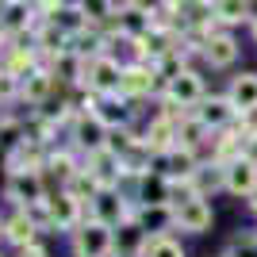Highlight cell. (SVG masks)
Segmentation results:
<instances>
[{
	"instance_id": "1",
	"label": "cell",
	"mask_w": 257,
	"mask_h": 257,
	"mask_svg": "<svg viewBox=\"0 0 257 257\" xmlns=\"http://www.w3.org/2000/svg\"><path fill=\"white\" fill-rule=\"evenodd\" d=\"M69 249H73V257H111L115 253V226L100 223V219H85L69 234Z\"/></svg>"
},
{
	"instance_id": "2",
	"label": "cell",
	"mask_w": 257,
	"mask_h": 257,
	"mask_svg": "<svg viewBox=\"0 0 257 257\" xmlns=\"http://www.w3.org/2000/svg\"><path fill=\"white\" fill-rule=\"evenodd\" d=\"M4 196H8L16 207H35L43 204L46 196H50V188H46V173L43 169H23V173H8L4 177Z\"/></svg>"
},
{
	"instance_id": "3",
	"label": "cell",
	"mask_w": 257,
	"mask_h": 257,
	"mask_svg": "<svg viewBox=\"0 0 257 257\" xmlns=\"http://www.w3.org/2000/svg\"><path fill=\"white\" fill-rule=\"evenodd\" d=\"M161 77L158 69H154L150 62H127L123 65V81H119V96L131 100V104H139V100L154 96V92H161Z\"/></svg>"
},
{
	"instance_id": "4",
	"label": "cell",
	"mask_w": 257,
	"mask_h": 257,
	"mask_svg": "<svg viewBox=\"0 0 257 257\" xmlns=\"http://www.w3.org/2000/svg\"><path fill=\"white\" fill-rule=\"evenodd\" d=\"M161 100H169V104L184 107V111H196V107L207 100V88H204V77L196 73L192 65L184 69V73H177L169 81V85L161 88Z\"/></svg>"
},
{
	"instance_id": "5",
	"label": "cell",
	"mask_w": 257,
	"mask_h": 257,
	"mask_svg": "<svg viewBox=\"0 0 257 257\" xmlns=\"http://www.w3.org/2000/svg\"><path fill=\"white\" fill-rule=\"evenodd\" d=\"M119 81H123V62H115L111 54H100V58H88L81 88L96 92V96H111V92H119Z\"/></svg>"
},
{
	"instance_id": "6",
	"label": "cell",
	"mask_w": 257,
	"mask_h": 257,
	"mask_svg": "<svg viewBox=\"0 0 257 257\" xmlns=\"http://www.w3.org/2000/svg\"><path fill=\"white\" fill-rule=\"evenodd\" d=\"M107 135H111V127H107L96 111H77V119L69 123V139H73V146L85 154V158L96 154V150H104Z\"/></svg>"
},
{
	"instance_id": "7",
	"label": "cell",
	"mask_w": 257,
	"mask_h": 257,
	"mask_svg": "<svg viewBox=\"0 0 257 257\" xmlns=\"http://www.w3.org/2000/svg\"><path fill=\"white\" fill-rule=\"evenodd\" d=\"M135 211H139V204H135V200H127L119 188H104V192L88 204V219H100V223H107V226L131 223V219H135Z\"/></svg>"
},
{
	"instance_id": "8",
	"label": "cell",
	"mask_w": 257,
	"mask_h": 257,
	"mask_svg": "<svg viewBox=\"0 0 257 257\" xmlns=\"http://www.w3.org/2000/svg\"><path fill=\"white\" fill-rule=\"evenodd\" d=\"M173 211H177V226H181L184 234H207L211 223H215V211H211L207 196H192V200L177 204Z\"/></svg>"
},
{
	"instance_id": "9",
	"label": "cell",
	"mask_w": 257,
	"mask_h": 257,
	"mask_svg": "<svg viewBox=\"0 0 257 257\" xmlns=\"http://www.w3.org/2000/svg\"><path fill=\"white\" fill-rule=\"evenodd\" d=\"M46 207H50V219H54V226L58 230H77V226L88 219V207L77 200V196H69L65 188H58V192H50L46 196Z\"/></svg>"
},
{
	"instance_id": "10",
	"label": "cell",
	"mask_w": 257,
	"mask_h": 257,
	"mask_svg": "<svg viewBox=\"0 0 257 257\" xmlns=\"http://www.w3.org/2000/svg\"><path fill=\"white\" fill-rule=\"evenodd\" d=\"M85 169L96 177L100 188H119V184H123V177H127L123 158H119V154H111L107 146H104V150H96V154H88V158H85Z\"/></svg>"
},
{
	"instance_id": "11",
	"label": "cell",
	"mask_w": 257,
	"mask_h": 257,
	"mask_svg": "<svg viewBox=\"0 0 257 257\" xmlns=\"http://www.w3.org/2000/svg\"><path fill=\"white\" fill-rule=\"evenodd\" d=\"M196 119H200V123H204V127L215 135V131H226V127H234V123H238L242 115H238V107L230 104L226 96H207L204 104L196 107Z\"/></svg>"
},
{
	"instance_id": "12",
	"label": "cell",
	"mask_w": 257,
	"mask_h": 257,
	"mask_svg": "<svg viewBox=\"0 0 257 257\" xmlns=\"http://www.w3.org/2000/svg\"><path fill=\"white\" fill-rule=\"evenodd\" d=\"M54 85H58V77H54L50 69H35V73H27L20 81V104H27L31 111H39V107L50 100Z\"/></svg>"
},
{
	"instance_id": "13",
	"label": "cell",
	"mask_w": 257,
	"mask_h": 257,
	"mask_svg": "<svg viewBox=\"0 0 257 257\" xmlns=\"http://www.w3.org/2000/svg\"><path fill=\"white\" fill-rule=\"evenodd\" d=\"M135 204L146 207V204H173V181L161 177V173H142L135 181Z\"/></svg>"
},
{
	"instance_id": "14",
	"label": "cell",
	"mask_w": 257,
	"mask_h": 257,
	"mask_svg": "<svg viewBox=\"0 0 257 257\" xmlns=\"http://www.w3.org/2000/svg\"><path fill=\"white\" fill-rule=\"evenodd\" d=\"M4 238H8L16 249H23V246H35V242H43V230H39V223H35V219L23 211V207H16V211L4 219Z\"/></svg>"
},
{
	"instance_id": "15",
	"label": "cell",
	"mask_w": 257,
	"mask_h": 257,
	"mask_svg": "<svg viewBox=\"0 0 257 257\" xmlns=\"http://www.w3.org/2000/svg\"><path fill=\"white\" fill-rule=\"evenodd\" d=\"M139 135H142V142H146L154 154H169L173 146H177V119H169V115H161V111H158Z\"/></svg>"
},
{
	"instance_id": "16",
	"label": "cell",
	"mask_w": 257,
	"mask_h": 257,
	"mask_svg": "<svg viewBox=\"0 0 257 257\" xmlns=\"http://www.w3.org/2000/svg\"><path fill=\"white\" fill-rule=\"evenodd\" d=\"M115 31L139 43V39H146V35L154 31V20H150V12H142V8H135L131 0H123L119 12H115Z\"/></svg>"
},
{
	"instance_id": "17",
	"label": "cell",
	"mask_w": 257,
	"mask_h": 257,
	"mask_svg": "<svg viewBox=\"0 0 257 257\" xmlns=\"http://www.w3.org/2000/svg\"><path fill=\"white\" fill-rule=\"evenodd\" d=\"M238 54H242V46L234 43V35H230V31H219V35H211V39L204 43V62L211 65V69H226V65H234Z\"/></svg>"
},
{
	"instance_id": "18",
	"label": "cell",
	"mask_w": 257,
	"mask_h": 257,
	"mask_svg": "<svg viewBox=\"0 0 257 257\" xmlns=\"http://www.w3.org/2000/svg\"><path fill=\"white\" fill-rule=\"evenodd\" d=\"M135 223L150 238H158V234H165V230L177 226V211H173V204H146V207L135 211Z\"/></svg>"
},
{
	"instance_id": "19",
	"label": "cell",
	"mask_w": 257,
	"mask_h": 257,
	"mask_svg": "<svg viewBox=\"0 0 257 257\" xmlns=\"http://www.w3.org/2000/svg\"><path fill=\"white\" fill-rule=\"evenodd\" d=\"M226 100L238 107V115H253V111H257V73H238V77H230Z\"/></svg>"
},
{
	"instance_id": "20",
	"label": "cell",
	"mask_w": 257,
	"mask_h": 257,
	"mask_svg": "<svg viewBox=\"0 0 257 257\" xmlns=\"http://www.w3.org/2000/svg\"><path fill=\"white\" fill-rule=\"evenodd\" d=\"M257 188V165L249 158H238L234 165H226V192L249 196Z\"/></svg>"
},
{
	"instance_id": "21",
	"label": "cell",
	"mask_w": 257,
	"mask_h": 257,
	"mask_svg": "<svg viewBox=\"0 0 257 257\" xmlns=\"http://www.w3.org/2000/svg\"><path fill=\"white\" fill-rule=\"evenodd\" d=\"M211 16L223 27H234V23H249L257 16V8H253V0H215Z\"/></svg>"
},
{
	"instance_id": "22",
	"label": "cell",
	"mask_w": 257,
	"mask_h": 257,
	"mask_svg": "<svg viewBox=\"0 0 257 257\" xmlns=\"http://www.w3.org/2000/svg\"><path fill=\"white\" fill-rule=\"evenodd\" d=\"M204 142H211V131L196 119V111H188V115L177 123V146H188V150H200Z\"/></svg>"
},
{
	"instance_id": "23",
	"label": "cell",
	"mask_w": 257,
	"mask_h": 257,
	"mask_svg": "<svg viewBox=\"0 0 257 257\" xmlns=\"http://www.w3.org/2000/svg\"><path fill=\"white\" fill-rule=\"evenodd\" d=\"M81 165H85V161H77L69 150H50L46 154V169H50V177H58V188H65V184L73 181Z\"/></svg>"
},
{
	"instance_id": "24",
	"label": "cell",
	"mask_w": 257,
	"mask_h": 257,
	"mask_svg": "<svg viewBox=\"0 0 257 257\" xmlns=\"http://www.w3.org/2000/svg\"><path fill=\"white\" fill-rule=\"evenodd\" d=\"M192 188L200 196L215 192V188H226V165H219V161H204V165L196 169V177H192Z\"/></svg>"
},
{
	"instance_id": "25",
	"label": "cell",
	"mask_w": 257,
	"mask_h": 257,
	"mask_svg": "<svg viewBox=\"0 0 257 257\" xmlns=\"http://www.w3.org/2000/svg\"><path fill=\"white\" fill-rule=\"evenodd\" d=\"M46 20H50L58 31H65L69 39H77L81 31H88V20H85V12H81V8H54Z\"/></svg>"
},
{
	"instance_id": "26",
	"label": "cell",
	"mask_w": 257,
	"mask_h": 257,
	"mask_svg": "<svg viewBox=\"0 0 257 257\" xmlns=\"http://www.w3.org/2000/svg\"><path fill=\"white\" fill-rule=\"evenodd\" d=\"M65 192H69V196H77V200H81V204L88 207V204H92V200H96L100 192H104V188H100V184H96V177H92V173H88L85 165H81V169H77V177H73L69 184H65Z\"/></svg>"
},
{
	"instance_id": "27",
	"label": "cell",
	"mask_w": 257,
	"mask_h": 257,
	"mask_svg": "<svg viewBox=\"0 0 257 257\" xmlns=\"http://www.w3.org/2000/svg\"><path fill=\"white\" fill-rule=\"evenodd\" d=\"M81 12H85L88 27H107L115 23V0H81Z\"/></svg>"
},
{
	"instance_id": "28",
	"label": "cell",
	"mask_w": 257,
	"mask_h": 257,
	"mask_svg": "<svg viewBox=\"0 0 257 257\" xmlns=\"http://www.w3.org/2000/svg\"><path fill=\"white\" fill-rule=\"evenodd\" d=\"M142 257H184V249H181V242H173L169 234H158V238L146 242V253Z\"/></svg>"
},
{
	"instance_id": "29",
	"label": "cell",
	"mask_w": 257,
	"mask_h": 257,
	"mask_svg": "<svg viewBox=\"0 0 257 257\" xmlns=\"http://www.w3.org/2000/svg\"><path fill=\"white\" fill-rule=\"evenodd\" d=\"M12 100H20V81L8 69H0V104H12Z\"/></svg>"
},
{
	"instance_id": "30",
	"label": "cell",
	"mask_w": 257,
	"mask_h": 257,
	"mask_svg": "<svg viewBox=\"0 0 257 257\" xmlns=\"http://www.w3.org/2000/svg\"><path fill=\"white\" fill-rule=\"evenodd\" d=\"M131 4H135V8H142V12H150V16H154V12H158L161 4H165V0H131Z\"/></svg>"
},
{
	"instance_id": "31",
	"label": "cell",
	"mask_w": 257,
	"mask_h": 257,
	"mask_svg": "<svg viewBox=\"0 0 257 257\" xmlns=\"http://www.w3.org/2000/svg\"><path fill=\"white\" fill-rule=\"evenodd\" d=\"M20 257H46V246H43V242H35V246H23V249H20Z\"/></svg>"
},
{
	"instance_id": "32",
	"label": "cell",
	"mask_w": 257,
	"mask_h": 257,
	"mask_svg": "<svg viewBox=\"0 0 257 257\" xmlns=\"http://www.w3.org/2000/svg\"><path fill=\"white\" fill-rule=\"evenodd\" d=\"M58 8H81V0H58Z\"/></svg>"
},
{
	"instance_id": "33",
	"label": "cell",
	"mask_w": 257,
	"mask_h": 257,
	"mask_svg": "<svg viewBox=\"0 0 257 257\" xmlns=\"http://www.w3.org/2000/svg\"><path fill=\"white\" fill-rule=\"evenodd\" d=\"M249 39H253V43H257V16H253V20H249Z\"/></svg>"
},
{
	"instance_id": "34",
	"label": "cell",
	"mask_w": 257,
	"mask_h": 257,
	"mask_svg": "<svg viewBox=\"0 0 257 257\" xmlns=\"http://www.w3.org/2000/svg\"><path fill=\"white\" fill-rule=\"evenodd\" d=\"M246 200H249V207H253V215H257V188H253V192L246 196Z\"/></svg>"
},
{
	"instance_id": "35",
	"label": "cell",
	"mask_w": 257,
	"mask_h": 257,
	"mask_svg": "<svg viewBox=\"0 0 257 257\" xmlns=\"http://www.w3.org/2000/svg\"><path fill=\"white\" fill-rule=\"evenodd\" d=\"M192 4H200V8H211V4H215V0H192Z\"/></svg>"
},
{
	"instance_id": "36",
	"label": "cell",
	"mask_w": 257,
	"mask_h": 257,
	"mask_svg": "<svg viewBox=\"0 0 257 257\" xmlns=\"http://www.w3.org/2000/svg\"><path fill=\"white\" fill-rule=\"evenodd\" d=\"M0 238H4V219H0Z\"/></svg>"
},
{
	"instance_id": "37",
	"label": "cell",
	"mask_w": 257,
	"mask_h": 257,
	"mask_svg": "<svg viewBox=\"0 0 257 257\" xmlns=\"http://www.w3.org/2000/svg\"><path fill=\"white\" fill-rule=\"evenodd\" d=\"M219 257H230V253H219Z\"/></svg>"
}]
</instances>
